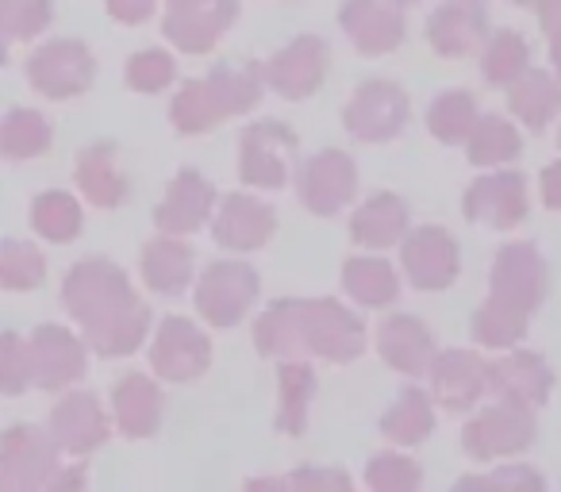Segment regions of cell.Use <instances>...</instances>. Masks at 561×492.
Segmentation results:
<instances>
[{"instance_id": "cell-1", "label": "cell", "mask_w": 561, "mask_h": 492, "mask_svg": "<svg viewBox=\"0 0 561 492\" xmlns=\"http://www.w3.org/2000/svg\"><path fill=\"white\" fill-rule=\"evenodd\" d=\"M62 305L101 358H127L150 331V308L124 270L108 259L78 262L62 282Z\"/></svg>"}, {"instance_id": "cell-2", "label": "cell", "mask_w": 561, "mask_h": 492, "mask_svg": "<svg viewBox=\"0 0 561 492\" xmlns=\"http://www.w3.org/2000/svg\"><path fill=\"white\" fill-rule=\"evenodd\" d=\"M262 358H323L346 362L366 354V323L339 300H277L254 323Z\"/></svg>"}, {"instance_id": "cell-3", "label": "cell", "mask_w": 561, "mask_h": 492, "mask_svg": "<svg viewBox=\"0 0 561 492\" xmlns=\"http://www.w3.org/2000/svg\"><path fill=\"white\" fill-rule=\"evenodd\" d=\"M265 89H270L265 85V66H242V70L219 66L208 78L185 81L170 104L173 131L204 135L211 127L227 124V119L247 116V112L257 108Z\"/></svg>"}, {"instance_id": "cell-4", "label": "cell", "mask_w": 561, "mask_h": 492, "mask_svg": "<svg viewBox=\"0 0 561 492\" xmlns=\"http://www.w3.org/2000/svg\"><path fill=\"white\" fill-rule=\"evenodd\" d=\"M262 282L257 270L247 262H211L201 277H196V312L208 328H239L247 320V312L254 308Z\"/></svg>"}, {"instance_id": "cell-5", "label": "cell", "mask_w": 561, "mask_h": 492, "mask_svg": "<svg viewBox=\"0 0 561 492\" xmlns=\"http://www.w3.org/2000/svg\"><path fill=\"white\" fill-rule=\"evenodd\" d=\"M535 412L538 408L519 404V400H500V404L484 408V412L473 415V420L466 423V431H461V450L477 461L523 454L538 435Z\"/></svg>"}, {"instance_id": "cell-6", "label": "cell", "mask_w": 561, "mask_h": 492, "mask_svg": "<svg viewBox=\"0 0 561 492\" xmlns=\"http://www.w3.org/2000/svg\"><path fill=\"white\" fill-rule=\"evenodd\" d=\"M297 150L300 139L293 127L277 124V119H257L239 139V178L250 188H285Z\"/></svg>"}, {"instance_id": "cell-7", "label": "cell", "mask_w": 561, "mask_h": 492, "mask_svg": "<svg viewBox=\"0 0 561 492\" xmlns=\"http://www.w3.org/2000/svg\"><path fill=\"white\" fill-rule=\"evenodd\" d=\"M27 81L47 101H73L96 81V58L78 39H50L27 58Z\"/></svg>"}, {"instance_id": "cell-8", "label": "cell", "mask_w": 561, "mask_h": 492, "mask_svg": "<svg viewBox=\"0 0 561 492\" xmlns=\"http://www.w3.org/2000/svg\"><path fill=\"white\" fill-rule=\"evenodd\" d=\"M58 450L62 446L47 431L27 427V423L9 427L0 438V489H55V477L62 469Z\"/></svg>"}, {"instance_id": "cell-9", "label": "cell", "mask_w": 561, "mask_h": 492, "mask_svg": "<svg viewBox=\"0 0 561 492\" xmlns=\"http://www.w3.org/2000/svg\"><path fill=\"white\" fill-rule=\"evenodd\" d=\"M546 293H550V266L538 254V247H530V242H507V247H500L489 274V297L507 308H519V312L535 316L538 305L546 300Z\"/></svg>"}, {"instance_id": "cell-10", "label": "cell", "mask_w": 561, "mask_h": 492, "mask_svg": "<svg viewBox=\"0 0 561 492\" xmlns=\"http://www.w3.org/2000/svg\"><path fill=\"white\" fill-rule=\"evenodd\" d=\"M408 112H412V101H408L404 85L381 78L358 85V93L343 112V124L358 142H392L404 131Z\"/></svg>"}, {"instance_id": "cell-11", "label": "cell", "mask_w": 561, "mask_h": 492, "mask_svg": "<svg viewBox=\"0 0 561 492\" xmlns=\"http://www.w3.org/2000/svg\"><path fill=\"white\" fill-rule=\"evenodd\" d=\"M150 366H154V377H162L170 385L196 381L211 366V339L193 320H185V316H170L154 331Z\"/></svg>"}, {"instance_id": "cell-12", "label": "cell", "mask_w": 561, "mask_h": 492, "mask_svg": "<svg viewBox=\"0 0 561 492\" xmlns=\"http://www.w3.org/2000/svg\"><path fill=\"white\" fill-rule=\"evenodd\" d=\"M400 266H404L408 282L420 293H443L458 282L461 251L446 227H415L404 242H400Z\"/></svg>"}, {"instance_id": "cell-13", "label": "cell", "mask_w": 561, "mask_h": 492, "mask_svg": "<svg viewBox=\"0 0 561 492\" xmlns=\"http://www.w3.org/2000/svg\"><path fill=\"white\" fill-rule=\"evenodd\" d=\"M354 193H358V165L335 147L312 155L297 170V196L312 216H335L354 201Z\"/></svg>"}, {"instance_id": "cell-14", "label": "cell", "mask_w": 561, "mask_h": 492, "mask_svg": "<svg viewBox=\"0 0 561 492\" xmlns=\"http://www.w3.org/2000/svg\"><path fill=\"white\" fill-rule=\"evenodd\" d=\"M239 16V0H188L165 9L162 35L185 55H211Z\"/></svg>"}, {"instance_id": "cell-15", "label": "cell", "mask_w": 561, "mask_h": 492, "mask_svg": "<svg viewBox=\"0 0 561 492\" xmlns=\"http://www.w3.org/2000/svg\"><path fill=\"white\" fill-rule=\"evenodd\" d=\"M265 66V85L285 101H308L320 93L328 78V43L320 35H300L289 47H280Z\"/></svg>"}, {"instance_id": "cell-16", "label": "cell", "mask_w": 561, "mask_h": 492, "mask_svg": "<svg viewBox=\"0 0 561 492\" xmlns=\"http://www.w3.org/2000/svg\"><path fill=\"white\" fill-rule=\"evenodd\" d=\"M461 211H466V219L492 227V231H512V227H519L523 219L530 216L527 181H523V173H515V170L477 178L473 185L466 188Z\"/></svg>"}, {"instance_id": "cell-17", "label": "cell", "mask_w": 561, "mask_h": 492, "mask_svg": "<svg viewBox=\"0 0 561 492\" xmlns=\"http://www.w3.org/2000/svg\"><path fill=\"white\" fill-rule=\"evenodd\" d=\"M32 346V374H35V389L43 392H62L70 385H78L89 369V354L85 343L78 335H70L58 323H43L32 331L27 339Z\"/></svg>"}, {"instance_id": "cell-18", "label": "cell", "mask_w": 561, "mask_h": 492, "mask_svg": "<svg viewBox=\"0 0 561 492\" xmlns=\"http://www.w3.org/2000/svg\"><path fill=\"white\" fill-rule=\"evenodd\" d=\"M492 362L477 351H438L431 366V397L446 412H469L492 389Z\"/></svg>"}, {"instance_id": "cell-19", "label": "cell", "mask_w": 561, "mask_h": 492, "mask_svg": "<svg viewBox=\"0 0 561 492\" xmlns=\"http://www.w3.org/2000/svg\"><path fill=\"white\" fill-rule=\"evenodd\" d=\"M50 435H55V443L62 446L66 454L89 458V454L108 443L112 423L93 392H66V397L50 408Z\"/></svg>"}, {"instance_id": "cell-20", "label": "cell", "mask_w": 561, "mask_h": 492, "mask_svg": "<svg viewBox=\"0 0 561 492\" xmlns=\"http://www.w3.org/2000/svg\"><path fill=\"white\" fill-rule=\"evenodd\" d=\"M377 354L385 358V366L397 369L404 377H423L431 374L438 358L435 331L420 320V316H389V320L377 328Z\"/></svg>"}, {"instance_id": "cell-21", "label": "cell", "mask_w": 561, "mask_h": 492, "mask_svg": "<svg viewBox=\"0 0 561 492\" xmlns=\"http://www.w3.org/2000/svg\"><path fill=\"white\" fill-rule=\"evenodd\" d=\"M277 231V216L265 201L250 193H227L219 201L216 224H211V234L224 251H262L265 242Z\"/></svg>"}, {"instance_id": "cell-22", "label": "cell", "mask_w": 561, "mask_h": 492, "mask_svg": "<svg viewBox=\"0 0 561 492\" xmlns=\"http://www.w3.org/2000/svg\"><path fill=\"white\" fill-rule=\"evenodd\" d=\"M339 24L351 35V43L369 58L392 55L404 43V16L392 0H346L339 12Z\"/></svg>"}, {"instance_id": "cell-23", "label": "cell", "mask_w": 561, "mask_h": 492, "mask_svg": "<svg viewBox=\"0 0 561 492\" xmlns=\"http://www.w3.org/2000/svg\"><path fill=\"white\" fill-rule=\"evenodd\" d=\"M211 208H216V188L204 181L201 170H181L170 181L162 204L154 208V227L165 234H193L208 224Z\"/></svg>"}, {"instance_id": "cell-24", "label": "cell", "mask_w": 561, "mask_h": 492, "mask_svg": "<svg viewBox=\"0 0 561 492\" xmlns=\"http://www.w3.org/2000/svg\"><path fill=\"white\" fill-rule=\"evenodd\" d=\"M427 43L443 58H469L489 43V20L473 0H446L427 20Z\"/></svg>"}, {"instance_id": "cell-25", "label": "cell", "mask_w": 561, "mask_h": 492, "mask_svg": "<svg viewBox=\"0 0 561 492\" xmlns=\"http://www.w3.org/2000/svg\"><path fill=\"white\" fill-rule=\"evenodd\" d=\"M489 374H492V392L500 400H519V404L542 408L553 392V369L535 351L504 354V358L492 362Z\"/></svg>"}, {"instance_id": "cell-26", "label": "cell", "mask_w": 561, "mask_h": 492, "mask_svg": "<svg viewBox=\"0 0 561 492\" xmlns=\"http://www.w3.org/2000/svg\"><path fill=\"white\" fill-rule=\"evenodd\" d=\"M112 415L124 438H150L162 423V389L147 374H124L112 385Z\"/></svg>"}, {"instance_id": "cell-27", "label": "cell", "mask_w": 561, "mask_h": 492, "mask_svg": "<svg viewBox=\"0 0 561 492\" xmlns=\"http://www.w3.org/2000/svg\"><path fill=\"white\" fill-rule=\"evenodd\" d=\"M193 266L196 254L188 242H181V234H158L142 247V282H147L150 293H162V297H173V293H185V285L193 282Z\"/></svg>"}, {"instance_id": "cell-28", "label": "cell", "mask_w": 561, "mask_h": 492, "mask_svg": "<svg viewBox=\"0 0 561 492\" xmlns=\"http://www.w3.org/2000/svg\"><path fill=\"white\" fill-rule=\"evenodd\" d=\"M351 239L362 251H389L408 239V204L397 193H377L351 216Z\"/></svg>"}, {"instance_id": "cell-29", "label": "cell", "mask_w": 561, "mask_h": 492, "mask_svg": "<svg viewBox=\"0 0 561 492\" xmlns=\"http://www.w3.org/2000/svg\"><path fill=\"white\" fill-rule=\"evenodd\" d=\"M81 196H85L93 208H119L127 201V178L116 165V142H89L78 155V170H73Z\"/></svg>"}, {"instance_id": "cell-30", "label": "cell", "mask_w": 561, "mask_h": 492, "mask_svg": "<svg viewBox=\"0 0 561 492\" xmlns=\"http://www.w3.org/2000/svg\"><path fill=\"white\" fill-rule=\"evenodd\" d=\"M507 108L515 119H523V127L546 131L561 112V81L550 70H527L515 85H507Z\"/></svg>"}, {"instance_id": "cell-31", "label": "cell", "mask_w": 561, "mask_h": 492, "mask_svg": "<svg viewBox=\"0 0 561 492\" xmlns=\"http://www.w3.org/2000/svg\"><path fill=\"white\" fill-rule=\"evenodd\" d=\"M316 397V369L300 358L277 366V431L300 438L308 427V404Z\"/></svg>"}, {"instance_id": "cell-32", "label": "cell", "mask_w": 561, "mask_h": 492, "mask_svg": "<svg viewBox=\"0 0 561 492\" xmlns=\"http://www.w3.org/2000/svg\"><path fill=\"white\" fill-rule=\"evenodd\" d=\"M343 289L351 293V300H358L362 308H389V305H397V297H400V277L385 259L358 254V259L343 262Z\"/></svg>"}, {"instance_id": "cell-33", "label": "cell", "mask_w": 561, "mask_h": 492, "mask_svg": "<svg viewBox=\"0 0 561 492\" xmlns=\"http://www.w3.org/2000/svg\"><path fill=\"white\" fill-rule=\"evenodd\" d=\"M435 431V397L423 389H404L400 400L381 415V435L397 446H420Z\"/></svg>"}, {"instance_id": "cell-34", "label": "cell", "mask_w": 561, "mask_h": 492, "mask_svg": "<svg viewBox=\"0 0 561 492\" xmlns=\"http://www.w3.org/2000/svg\"><path fill=\"white\" fill-rule=\"evenodd\" d=\"M523 155V135L512 119L500 116H481L466 142V158L477 165V170H496V165H507Z\"/></svg>"}, {"instance_id": "cell-35", "label": "cell", "mask_w": 561, "mask_h": 492, "mask_svg": "<svg viewBox=\"0 0 561 492\" xmlns=\"http://www.w3.org/2000/svg\"><path fill=\"white\" fill-rule=\"evenodd\" d=\"M50 131L47 116L32 108H12L0 124V155L9 158V162H27V158H39L50 150Z\"/></svg>"}, {"instance_id": "cell-36", "label": "cell", "mask_w": 561, "mask_h": 492, "mask_svg": "<svg viewBox=\"0 0 561 492\" xmlns=\"http://www.w3.org/2000/svg\"><path fill=\"white\" fill-rule=\"evenodd\" d=\"M32 227L39 239L47 242H73L81 234V204L78 196L62 193V188H50V193H39L32 201Z\"/></svg>"}, {"instance_id": "cell-37", "label": "cell", "mask_w": 561, "mask_h": 492, "mask_svg": "<svg viewBox=\"0 0 561 492\" xmlns=\"http://www.w3.org/2000/svg\"><path fill=\"white\" fill-rule=\"evenodd\" d=\"M477 119L481 116H477L473 93L450 89V93H443L427 108V131L435 135L438 142H446V147H461V142H469V135H473Z\"/></svg>"}, {"instance_id": "cell-38", "label": "cell", "mask_w": 561, "mask_h": 492, "mask_svg": "<svg viewBox=\"0 0 561 492\" xmlns=\"http://www.w3.org/2000/svg\"><path fill=\"white\" fill-rule=\"evenodd\" d=\"M527 323H530L527 312H519V308H507V305H500V300L489 297L473 312L469 331H473L477 346H489V351H512V346L527 335Z\"/></svg>"}, {"instance_id": "cell-39", "label": "cell", "mask_w": 561, "mask_h": 492, "mask_svg": "<svg viewBox=\"0 0 561 492\" xmlns=\"http://www.w3.org/2000/svg\"><path fill=\"white\" fill-rule=\"evenodd\" d=\"M527 39L519 32H496L489 43H484V55H481V78L496 89H507L527 73Z\"/></svg>"}, {"instance_id": "cell-40", "label": "cell", "mask_w": 561, "mask_h": 492, "mask_svg": "<svg viewBox=\"0 0 561 492\" xmlns=\"http://www.w3.org/2000/svg\"><path fill=\"white\" fill-rule=\"evenodd\" d=\"M47 282V259L32 242L9 239L0 247V285L9 293H32Z\"/></svg>"}, {"instance_id": "cell-41", "label": "cell", "mask_w": 561, "mask_h": 492, "mask_svg": "<svg viewBox=\"0 0 561 492\" xmlns=\"http://www.w3.org/2000/svg\"><path fill=\"white\" fill-rule=\"evenodd\" d=\"M55 20L50 0H0V27L9 43H32Z\"/></svg>"}, {"instance_id": "cell-42", "label": "cell", "mask_w": 561, "mask_h": 492, "mask_svg": "<svg viewBox=\"0 0 561 492\" xmlns=\"http://www.w3.org/2000/svg\"><path fill=\"white\" fill-rule=\"evenodd\" d=\"M27 385H35L32 346H27V339H20L16 331H4V335H0V392H4V397H20Z\"/></svg>"}, {"instance_id": "cell-43", "label": "cell", "mask_w": 561, "mask_h": 492, "mask_svg": "<svg viewBox=\"0 0 561 492\" xmlns=\"http://www.w3.org/2000/svg\"><path fill=\"white\" fill-rule=\"evenodd\" d=\"M366 484L369 489H381V492H408V489H420L423 484V469L415 466L412 458H404V454H377V458H369L366 466Z\"/></svg>"}, {"instance_id": "cell-44", "label": "cell", "mask_w": 561, "mask_h": 492, "mask_svg": "<svg viewBox=\"0 0 561 492\" xmlns=\"http://www.w3.org/2000/svg\"><path fill=\"white\" fill-rule=\"evenodd\" d=\"M173 78H178V62H173L170 50L150 47L131 55V62H127V85L135 93H162V89L173 85Z\"/></svg>"}, {"instance_id": "cell-45", "label": "cell", "mask_w": 561, "mask_h": 492, "mask_svg": "<svg viewBox=\"0 0 561 492\" xmlns=\"http://www.w3.org/2000/svg\"><path fill=\"white\" fill-rule=\"evenodd\" d=\"M351 484L346 469H293L280 477H254L247 489H351Z\"/></svg>"}, {"instance_id": "cell-46", "label": "cell", "mask_w": 561, "mask_h": 492, "mask_svg": "<svg viewBox=\"0 0 561 492\" xmlns=\"http://www.w3.org/2000/svg\"><path fill=\"white\" fill-rule=\"evenodd\" d=\"M542 473L530 466H504L492 473H466L458 477V489H542Z\"/></svg>"}, {"instance_id": "cell-47", "label": "cell", "mask_w": 561, "mask_h": 492, "mask_svg": "<svg viewBox=\"0 0 561 492\" xmlns=\"http://www.w3.org/2000/svg\"><path fill=\"white\" fill-rule=\"evenodd\" d=\"M104 9H108V16L116 20V24L139 27V24H147V20H154L158 0H104Z\"/></svg>"}, {"instance_id": "cell-48", "label": "cell", "mask_w": 561, "mask_h": 492, "mask_svg": "<svg viewBox=\"0 0 561 492\" xmlns=\"http://www.w3.org/2000/svg\"><path fill=\"white\" fill-rule=\"evenodd\" d=\"M538 188H542V204H546V208L561 211V158L546 165L542 178H538Z\"/></svg>"}, {"instance_id": "cell-49", "label": "cell", "mask_w": 561, "mask_h": 492, "mask_svg": "<svg viewBox=\"0 0 561 492\" xmlns=\"http://www.w3.org/2000/svg\"><path fill=\"white\" fill-rule=\"evenodd\" d=\"M538 27L546 39L561 32V0H538Z\"/></svg>"}, {"instance_id": "cell-50", "label": "cell", "mask_w": 561, "mask_h": 492, "mask_svg": "<svg viewBox=\"0 0 561 492\" xmlns=\"http://www.w3.org/2000/svg\"><path fill=\"white\" fill-rule=\"evenodd\" d=\"M85 481H89V469H85V461H78L73 469H58L55 489H85Z\"/></svg>"}, {"instance_id": "cell-51", "label": "cell", "mask_w": 561, "mask_h": 492, "mask_svg": "<svg viewBox=\"0 0 561 492\" xmlns=\"http://www.w3.org/2000/svg\"><path fill=\"white\" fill-rule=\"evenodd\" d=\"M550 58H553V66H558V73H561V32L558 35H550Z\"/></svg>"}, {"instance_id": "cell-52", "label": "cell", "mask_w": 561, "mask_h": 492, "mask_svg": "<svg viewBox=\"0 0 561 492\" xmlns=\"http://www.w3.org/2000/svg\"><path fill=\"white\" fill-rule=\"evenodd\" d=\"M515 9H538V0H512Z\"/></svg>"}, {"instance_id": "cell-53", "label": "cell", "mask_w": 561, "mask_h": 492, "mask_svg": "<svg viewBox=\"0 0 561 492\" xmlns=\"http://www.w3.org/2000/svg\"><path fill=\"white\" fill-rule=\"evenodd\" d=\"M392 4H415V0H392Z\"/></svg>"}, {"instance_id": "cell-54", "label": "cell", "mask_w": 561, "mask_h": 492, "mask_svg": "<svg viewBox=\"0 0 561 492\" xmlns=\"http://www.w3.org/2000/svg\"><path fill=\"white\" fill-rule=\"evenodd\" d=\"M473 4H481V0H473Z\"/></svg>"}]
</instances>
